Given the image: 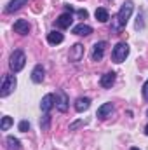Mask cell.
Masks as SVG:
<instances>
[{
    "instance_id": "1",
    "label": "cell",
    "mask_w": 148,
    "mask_h": 150,
    "mask_svg": "<svg viewBox=\"0 0 148 150\" xmlns=\"http://www.w3.org/2000/svg\"><path fill=\"white\" fill-rule=\"evenodd\" d=\"M132 9H134V4L131 0H127V2H124L120 5V11L117 12V16L111 21V32L113 33H118L120 30L125 28V25H127V21H129V18L132 14Z\"/></svg>"
},
{
    "instance_id": "2",
    "label": "cell",
    "mask_w": 148,
    "mask_h": 150,
    "mask_svg": "<svg viewBox=\"0 0 148 150\" xmlns=\"http://www.w3.org/2000/svg\"><path fill=\"white\" fill-rule=\"evenodd\" d=\"M25 65H26V56H25V52H23L21 49H16V51L11 54V58H9V68H11L14 74H18V72H21V70L25 68Z\"/></svg>"
},
{
    "instance_id": "3",
    "label": "cell",
    "mask_w": 148,
    "mask_h": 150,
    "mask_svg": "<svg viewBox=\"0 0 148 150\" xmlns=\"http://www.w3.org/2000/svg\"><path fill=\"white\" fill-rule=\"evenodd\" d=\"M127 56H129V45H127L125 42H118V44L113 47V51H111V59H113L115 63L125 61Z\"/></svg>"
},
{
    "instance_id": "4",
    "label": "cell",
    "mask_w": 148,
    "mask_h": 150,
    "mask_svg": "<svg viewBox=\"0 0 148 150\" xmlns=\"http://www.w3.org/2000/svg\"><path fill=\"white\" fill-rule=\"evenodd\" d=\"M18 86V80L14 75H4L2 79V87H0V96L2 98H7Z\"/></svg>"
},
{
    "instance_id": "5",
    "label": "cell",
    "mask_w": 148,
    "mask_h": 150,
    "mask_svg": "<svg viewBox=\"0 0 148 150\" xmlns=\"http://www.w3.org/2000/svg\"><path fill=\"white\" fill-rule=\"evenodd\" d=\"M105 47H106V42L101 40V42H96L94 47H92V52H91V58L92 61H101L103 56H105Z\"/></svg>"
},
{
    "instance_id": "6",
    "label": "cell",
    "mask_w": 148,
    "mask_h": 150,
    "mask_svg": "<svg viewBox=\"0 0 148 150\" xmlns=\"http://www.w3.org/2000/svg\"><path fill=\"white\" fill-rule=\"evenodd\" d=\"M72 23H73V18H72V12H63L58 19H56V26L58 28H61V30H66V28H70L72 26Z\"/></svg>"
},
{
    "instance_id": "7",
    "label": "cell",
    "mask_w": 148,
    "mask_h": 150,
    "mask_svg": "<svg viewBox=\"0 0 148 150\" xmlns=\"http://www.w3.org/2000/svg\"><path fill=\"white\" fill-rule=\"evenodd\" d=\"M56 108L59 112H66L68 110V96L65 91H58L56 93Z\"/></svg>"
},
{
    "instance_id": "8",
    "label": "cell",
    "mask_w": 148,
    "mask_h": 150,
    "mask_svg": "<svg viewBox=\"0 0 148 150\" xmlns=\"http://www.w3.org/2000/svg\"><path fill=\"white\" fill-rule=\"evenodd\" d=\"M54 105H56V96L54 94H45L42 98V101H40V108H42V112H45V113L51 112V108Z\"/></svg>"
},
{
    "instance_id": "9",
    "label": "cell",
    "mask_w": 148,
    "mask_h": 150,
    "mask_svg": "<svg viewBox=\"0 0 148 150\" xmlns=\"http://www.w3.org/2000/svg\"><path fill=\"white\" fill-rule=\"evenodd\" d=\"M82 58H84V45L82 44H75L73 47L70 49V61L78 63Z\"/></svg>"
},
{
    "instance_id": "10",
    "label": "cell",
    "mask_w": 148,
    "mask_h": 150,
    "mask_svg": "<svg viewBox=\"0 0 148 150\" xmlns=\"http://www.w3.org/2000/svg\"><path fill=\"white\" fill-rule=\"evenodd\" d=\"M14 32L19 33V35H28V32H30V23H28L26 19H18V21L14 23Z\"/></svg>"
},
{
    "instance_id": "11",
    "label": "cell",
    "mask_w": 148,
    "mask_h": 150,
    "mask_svg": "<svg viewBox=\"0 0 148 150\" xmlns=\"http://www.w3.org/2000/svg\"><path fill=\"white\" fill-rule=\"evenodd\" d=\"M111 112H113V105H111V103H103V105L98 108L96 115H98L99 119H106V117L111 115Z\"/></svg>"
},
{
    "instance_id": "12",
    "label": "cell",
    "mask_w": 148,
    "mask_h": 150,
    "mask_svg": "<svg viewBox=\"0 0 148 150\" xmlns=\"http://www.w3.org/2000/svg\"><path fill=\"white\" fill-rule=\"evenodd\" d=\"M73 32L75 35H82V37H87V35H91L92 33V28L89 26V25H84V23H80V25H77L73 26Z\"/></svg>"
},
{
    "instance_id": "13",
    "label": "cell",
    "mask_w": 148,
    "mask_h": 150,
    "mask_svg": "<svg viewBox=\"0 0 148 150\" xmlns=\"http://www.w3.org/2000/svg\"><path fill=\"white\" fill-rule=\"evenodd\" d=\"M63 40H65V35H63L61 32H56V30H54V32H49V33H47V42L52 44V45H58V44H61Z\"/></svg>"
},
{
    "instance_id": "14",
    "label": "cell",
    "mask_w": 148,
    "mask_h": 150,
    "mask_svg": "<svg viewBox=\"0 0 148 150\" xmlns=\"http://www.w3.org/2000/svg\"><path fill=\"white\" fill-rule=\"evenodd\" d=\"M89 107H91V100H89V98H77V101H75V110L78 113L85 112Z\"/></svg>"
},
{
    "instance_id": "15",
    "label": "cell",
    "mask_w": 148,
    "mask_h": 150,
    "mask_svg": "<svg viewBox=\"0 0 148 150\" xmlns=\"http://www.w3.org/2000/svg\"><path fill=\"white\" fill-rule=\"evenodd\" d=\"M44 67L42 65H35V68H33V72H32V80L35 82V84H40L42 80H44Z\"/></svg>"
},
{
    "instance_id": "16",
    "label": "cell",
    "mask_w": 148,
    "mask_h": 150,
    "mask_svg": "<svg viewBox=\"0 0 148 150\" xmlns=\"http://www.w3.org/2000/svg\"><path fill=\"white\" fill-rule=\"evenodd\" d=\"M99 84L103 86V87H111L113 84H115V74L113 72H108V74H105L103 77H101V80H99Z\"/></svg>"
},
{
    "instance_id": "17",
    "label": "cell",
    "mask_w": 148,
    "mask_h": 150,
    "mask_svg": "<svg viewBox=\"0 0 148 150\" xmlns=\"http://www.w3.org/2000/svg\"><path fill=\"white\" fill-rule=\"evenodd\" d=\"M94 16H96V19H98L99 23H106V21L110 19V14H108V11H106L105 7H98L96 12H94Z\"/></svg>"
},
{
    "instance_id": "18",
    "label": "cell",
    "mask_w": 148,
    "mask_h": 150,
    "mask_svg": "<svg viewBox=\"0 0 148 150\" xmlns=\"http://www.w3.org/2000/svg\"><path fill=\"white\" fill-rule=\"evenodd\" d=\"M26 2H28V0H11V2H9V5L5 7V12H14V11L21 9Z\"/></svg>"
},
{
    "instance_id": "19",
    "label": "cell",
    "mask_w": 148,
    "mask_h": 150,
    "mask_svg": "<svg viewBox=\"0 0 148 150\" xmlns=\"http://www.w3.org/2000/svg\"><path fill=\"white\" fill-rule=\"evenodd\" d=\"M5 143H7V149L9 150H21V142L18 138H14V136H7Z\"/></svg>"
},
{
    "instance_id": "20",
    "label": "cell",
    "mask_w": 148,
    "mask_h": 150,
    "mask_svg": "<svg viewBox=\"0 0 148 150\" xmlns=\"http://www.w3.org/2000/svg\"><path fill=\"white\" fill-rule=\"evenodd\" d=\"M12 117H9V115H5V117H2V122H0V129L2 131H7L11 126H12Z\"/></svg>"
},
{
    "instance_id": "21",
    "label": "cell",
    "mask_w": 148,
    "mask_h": 150,
    "mask_svg": "<svg viewBox=\"0 0 148 150\" xmlns=\"http://www.w3.org/2000/svg\"><path fill=\"white\" fill-rule=\"evenodd\" d=\"M49 122H51V115H49V113H45V115H44V120H40V126H42V129H44V131H47V129H49Z\"/></svg>"
},
{
    "instance_id": "22",
    "label": "cell",
    "mask_w": 148,
    "mask_h": 150,
    "mask_svg": "<svg viewBox=\"0 0 148 150\" xmlns=\"http://www.w3.org/2000/svg\"><path fill=\"white\" fill-rule=\"evenodd\" d=\"M18 127H19V131H23V133H26V131L30 129V122H28V120H21Z\"/></svg>"
},
{
    "instance_id": "23",
    "label": "cell",
    "mask_w": 148,
    "mask_h": 150,
    "mask_svg": "<svg viewBox=\"0 0 148 150\" xmlns=\"http://www.w3.org/2000/svg\"><path fill=\"white\" fill-rule=\"evenodd\" d=\"M141 93H143V98L148 101V79H147V82L143 84V87H141Z\"/></svg>"
},
{
    "instance_id": "24",
    "label": "cell",
    "mask_w": 148,
    "mask_h": 150,
    "mask_svg": "<svg viewBox=\"0 0 148 150\" xmlns=\"http://www.w3.org/2000/svg\"><path fill=\"white\" fill-rule=\"evenodd\" d=\"M77 16H78V18H82V19H85V18L89 16V12H87L85 9H78V11H77Z\"/></svg>"
},
{
    "instance_id": "25",
    "label": "cell",
    "mask_w": 148,
    "mask_h": 150,
    "mask_svg": "<svg viewBox=\"0 0 148 150\" xmlns=\"http://www.w3.org/2000/svg\"><path fill=\"white\" fill-rule=\"evenodd\" d=\"M78 126H84V120H77V122H73V124L70 126V131H73V129H77Z\"/></svg>"
},
{
    "instance_id": "26",
    "label": "cell",
    "mask_w": 148,
    "mask_h": 150,
    "mask_svg": "<svg viewBox=\"0 0 148 150\" xmlns=\"http://www.w3.org/2000/svg\"><path fill=\"white\" fill-rule=\"evenodd\" d=\"M141 19H143V16H138V21H136V28H141V26H143V21H141Z\"/></svg>"
},
{
    "instance_id": "27",
    "label": "cell",
    "mask_w": 148,
    "mask_h": 150,
    "mask_svg": "<svg viewBox=\"0 0 148 150\" xmlns=\"http://www.w3.org/2000/svg\"><path fill=\"white\" fill-rule=\"evenodd\" d=\"M65 11H66V12H73V7H72V5H65Z\"/></svg>"
},
{
    "instance_id": "28",
    "label": "cell",
    "mask_w": 148,
    "mask_h": 150,
    "mask_svg": "<svg viewBox=\"0 0 148 150\" xmlns=\"http://www.w3.org/2000/svg\"><path fill=\"white\" fill-rule=\"evenodd\" d=\"M145 134H147V136H148V126H147V127H145Z\"/></svg>"
},
{
    "instance_id": "29",
    "label": "cell",
    "mask_w": 148,
    "mask_h": 150,
    "mask_svg": "<svg viewBox=\"0 0 148 150\" xmlns=\"http://www.w3.org/2000/svg\"><path fill=\"white\" fill-rule=\"evenodd\" d=\"M131 150H140V149H138V147H132V149H131Z\"/></svg>"
},
{
    "instance_id": "30",
    "label": "cell",
    "mask_w": 148,
    "mask_h": 150,
    "mask_svg": "<svg viewBox=\"0 0 148 150\" xmlns=\"http://www.w3.org/2000/svg\"><path fill=\"white\" fill-rule=\"evenodd\" d=\"M147 117H148V110H147Z\"/></svg>"
}]
</instances>
